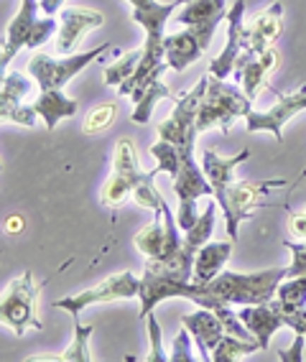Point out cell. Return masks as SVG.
<instances>
[{"instance_id": "6da1fadb", "label": "cell", "mask_w": 306, "mask_h": 362, "mask_svg": "<svg viewBox=\"0 0 306 362\" xmlns=\"http://www.w3.org/2000/svg\"><path fill=\"white\" fill-rule=\"evenodd\" d=\"M288 276V268H268L258 273H220L209 281L207 288L230 306L266 304L276 296L281 281Z\"/></svg>"}, {"instance_id": "7a4b0ae2", "label": "cell", "mask_w": 306, "mask_h": 362, "mask_svg": "<svg viewBox=\"0 0 306 362\" xmlns=\"http://www.w3.org/2000/svg\"><path fill=\"white\" fill-rule=\"evenodd\" d=\"M250 103H253V100H250L245 92H237L233 84H225V79L209 74L207 92H204L199 117H196V130L202 133V130H209L217 125L222 133H228L235 117H240V115L245 117L253 110Z\"/></svg>"}, {"instance_id": "3957f363", "label": "cell", "mask_w": 306, "mask_h": 362, "mask_svg": "<svg viewBox=\"0 0 306 362\" xmlns=\"http://www.w3.org/2000/svg\"><path fill=\"white\" fill-rule=\"evenodd\" d=\"M207 82H209V74L199 79V82L194 84V90L187 92L184 98H176L174 112L156 128L158 138L174 143L182 153L194 151V141H196V136H199L196 117H199V107H202L204 92H207Z\"/></svg>"}, {"instance_id": "277c9868", "label": "cell", "mask_w": 306, "mask_h": 362, "mask_svg": "<svg viewBox=\"0 0 306 362\" xmlns=\"http://www.w3.org/2000/svg\"><path fill=\"white\" fill-rule=\"evenodd\" d=\"M39 286L33 281V273L26 271L23 276L8 284V291L0 304V317L18 337L28 329H41L44 324L39 319Z\"/></svg>"}, {"instance_id": "5b68a950", "label": "cell", "mask_w": 306, "mask_h": 362, "mask_svg": "<svg viewBox=\"0 0 306 362\" xmlns=\"http://www.w3.org/2000/svg\"><path fill=\"white\" fill-rule=\"evenodd\" d=\"M112 44H100L98 49L92 52H82V54H66L64 59H54L52 54H33L31 62H28V71L31 77L36 79L39 90H61L72 77H77L79 71L85 69L87 64H92L95 59L102 57Z\"/></svg>"}, {"instance_id": "8992f818", "label": "cell", "mask_w": 306, "mask_h": 362, "mask_svg": "<svg viewBox=\"0 0 306 362\" xmlns=\"http://www.w3.org/2000/svg\"><path fill=\"white\" fill-rule=\"evenodd\" d=\"M182 156V168L174 176V192L179 197V214H176V220H179V227L187 233L196 222V217H199L196 214V199L199 197H215V187L204 176V168L196 166L194 151H187Z\"/></svg>"}, {"instance_id": "52a82bcc", "label": "cell", "mask_w": 306, "mask_h": 362, "mask_svg": "<svg viewBox=\"0 0 306 362\" xmlns=\"http://www.w3.org/2000/svg\"><path fill=\"white\" fill-rule=\"evenodd\" d=\"M286 187V179H266V181H235L230 184L228 204H225V220H228V235L230 240L237 243V235H240V222L255 217V209L261 204L263 197L271 192V189Z\"/></svg>"}, {"instance_id": "ba28073f", "label": "cell", "mask_w": 306, "mask_h": 362, "mask_svg": "<svg viewBox=\"0 0 306 362\" xmlns=\"http://www.w3.org/2000/svg\"><path fill=\"white\" fill-rule=\"evenodd\" d=\"M138 293H141V279H136L131 271H123L110 276V279H105L95 288H87V291L77 293V296L59 298L57 304H54V309H64L77 319L79 311L92 304H107V301H117V298H136Z\"/></svg>"}, {"instance_id": "9c48e42d", "label": "cell", "mask_w": 306, "mask_h": 362, "mask_svg": "<svg viewBox=\"0 0 306 362\" xmlns=\"http://www.w3.org/2000/svg\"><path fill=\"white\" fill-rule=\"evenodd\" d=\"M179 220H174L171 207L163 202L161 212H153V222L146 225L141 233L133 238L136 247L148 258H169L184 245V238L179 235Z\"/></svg>"}, {"instance_id": "30bf717a", "label": "cell", "mask_w": 306, "mask_h": 362, "mask_svg": "<svg viewBox=\"0 0 306 362\" xmlns=\"http://www.w3.org/2000/svg\"><path fill=\"white\" fill-rule=\"evenodd\" d=\"M217 23L220 21H212V23H204V26H184V31L166 36L163 49H166V62H169L171 69L184 71L189 64H194L212 44Z\"/></svg>"}, {"instance_id": "8fae6325", "label": "cell", "mask_w": 306, "mask_h": 362, "mask_svg": "<svg viewBox=\"0 0 306 362\" xmlns=\"http://www.w3.org/2000/svg\"><path fill=\"white\" fill-rule=\"evenodd\" d=\"M271 92L278 98V105L266 112L250 110L248 115H245V128H248V133L268 130V133L276 136V141L283 143V125H286L293 115H299V112L306 110V84H301V90L296 92V95H281L276 87H271Z\"/></svg>"}, {"instance_id": "7c38bea8", "label": "cell", "mask_w": 306, "mask_h": 362, "mask_svg": "<svg viewBox=\"0 0 306 362\" xmlns=\"http://www.w3.org/2000/svg\"><path fill=\"white\" fill-rule=\"evenodd\" d=\"M242 16H245V0H235L228 13V44H225L220 57L209 64V74L212 77L228 79L233 74L237 57L250 46V28H245Z\"/></svg>"}, {"instance_id": "4fadbf2b", "label": "cell", "mask_w": 306, "mask_h": 362, "mask_svg": "<svg viewBox=\"0 0 306 362\" xmlns=\"http://www.w3.org/2000/svg\"><path fill=\"white\" fill-rule=\"evenodd\" d=\"M105 23V16L100 11L90 8H64L61 18H59V33H57V52L72 54L77 44L82 41L87 31L100 28Z\"/></svg>"}, {"instance_id": "5bb4252c", "label": "cell", "mask_w": 306, "mask_h": 362, "mask_svg": "<svg viewBox=\"0 0 306 362\" xmlns=\"http://www.w3.org/2000/svg\"><path fill=\"white\" fill-rule=\"evenodd\" d=\"M237 317L242 319V324L253 332V337L258 339L261 349H268L271 344V337L281 329V327H286L283 322V309H281L278 301H266V304H250L248 309H240Z\"/></svg>"}, {"instance_id": "9a60e30c", "label": "cell", "mask_w": 306, "mask_h": 362, "mask_svg": "<svg viewBox=\"0 0 306 362\" xmlns=\"http://www.w3.org/2000/svg\"><path fill=\"white\" fill-rule=\"evenodd\" d=\"M182 324L187 329L192 332L196 342V349H199V360H212V349L217 347L222 337H225V324L222 319L217 317L212 309H199L194 314H184L182 317Z\"/></svg>"}, {"instance_id": "2e32d148", "label": "cell", "mask_w": 306, "mask_h": 362, "mask_svg": "<svg viewBox=\"0 0 306 362\" xmlns=\"http://www.w3.org/2000/svg\"><path fill=\"white\" fill-rule=\"evenodd\" d=\"M41 11V0H20L18 13L13 16V21L8 23L6 33V46H3V57H0V66L6 69L11 64V59L28 44V36H31L33 26H36V13Z\"/></svg>"}, {"instance_id": "e0dca14e", "label": "cell", "mask_w": 306, "mask_h": 362, "mask_svg": "<svg viewBox=\"0 0 306 362\" xmlns=\"http://www.w3.org/2000/svg\"><path fill=\"white\" fill-rule=\"evenodd\" d=\"M250 158V151L242 148L240 153H235L233 158H222V156H217L215 151H204L202 156V168H204V176L209 179V184L215 187V199L217 204H220V209H225V204H228V199H225V194H228L230 184H233V174L235 168L240 166L242 161H248Z\"/></svg>"}, {"instance_id": "ac0fdd59", "label": "cell", "mask_w": 306, "mask_h": 362, "mask_svg": "<svg viewBox=\"0 0 306 362\" xmlns=\"http://www.w3.org/2000/svg\"><path fill=\"white\" fill-rule=\"evenodd\" d=\"M278 62H281V54L271 46V49H266V52L258 54L255 59H250L242 69H235L233 74H235V79L242 84V92H245L250 100H255L261 95L263 87H266L268 74L278 66Z\"/></svg>"}, {"instance_id": "d6986e66", "label": "cell", "mask_w": 306, "mask_h": 362, "mask_svg": "<svg viewBox=\"0 0 306 362\" xmlns=\"http://www.w3.org/2000/svg\"><path fill=\"white\" fill-rule=\"evenodd\" d=\"M281 16H283V6H281V3H273V6H268L263 13L255 16L253 28H250V46H253L258 54L271 49V46L281 39V33H283Z\"/></svg>"}, {"instance_id": "ffe728a7", "label": "cell", "mask_w": 306, "mask_h": 362, "mask_svg": "<svg viewBox=\"0 0 306 362\" xmlns=\"http://www.w3.org/2000/svg\"><path fill=\"white\" fill-rule=\"evenodd\" d=\"M230 252H233V243H207L196 250L194 255V281L207 286L209 281L220 276L225 263H228Z\"/></svg>"}, {"instance_id": "44dd1931", "label": "cell", "mask_w": 306, "mask_h": 362, "mask_svg": "<svg viewBox=\"0 0 306 362\" xmlns=\"http://www.w3.org/2000/svg\"><path fill=\"white\" fill-rule=\"evenodd\" d=\"M36 112L41 115V120L46 123V128L54 130L57 128L59 120H64V117H72L77 112V100L66 98L61 90H46L39 95V100L33 103Z\"/></svg>"}, {"instance_id": "7402d4cb", "label": "cell", "mask_w": 306, "mask_h": 362, "mask_svg": "<svg viewBox=\"0 0 306 362\" xmlns=\"http://www.w3.org/2000/svg\"><path fill=\"white\" fill-rule=\"evenodd\" d=\"M228 16V0H192L176 13V23L182 26H204Z\"/></svg>"}, {"instance_id": "603a6c76", "label": "cell", "mask_w": 306, "mask_h": 362, "mask_svg": "<svg viewBox=\"0 0 306 362\" xmlns=\"http://www.w3.org/2000/svg\"><path fill=\"white\" fill-rule=\"evenodd\" d=\"M146 176H148V171H143V174H123V171H112V176L102 187V194H100L102 204L105 207H120L125 199H131L133 189H136Z\"/></svg>"}, {"instance_id": "cb8c5ba5", "label": "cell", "mask_w": 306, "mask_h": 362, "mask_svg": "<svg viewBox=\"0 0 306 362\" xmlns=\"http://www.w3.org/2000/svg\"><path fill=\"white\" fill-rule=\"evenodd\" d=\"M166 98H174V92L166 87V84L158 79V82H153V84H148L143 90V95L136 100V107H133V123H138V125H148L151 123V115H153V107H156L161 100H166Z\"/></svg>"}, {"instance_id": "d4e9b609", "label": "cell", "mask_w": 306, "mask_h": 362, "mask_svg": "<svg viewBox=\"0 0 306 362\" xmlns=\"http://www.w3.org/2000/svg\"><path fill=\"white\" fill-rule=\"evenodd\" d=\"M258 349H261V344L255 342V339H240V337H235V334H225L220 342H217V347L212 349V360L237 362V360H242V357L258 352Z\"/></svg>"}, {"instance_id": "484cf974", "label": "cell", "mask_w": 306, "mask_h": 362, "mask_svg": "<svg viewBox=\"0 0 306 362\" xmlns=\"http://www.w3.org/2000/svg\"><path fill=\"white\" fill-rule=\"evenodd\" d=\"M217 199L212 197V202L207 204V209H204L199 217H196L194 225L184 233V245L194 247V250H199L202 245H207L209 238H212V230H215V217H217Z\"/></svg>"}, {"instance_id": "4316f807", "label": "cell", "mask_w": 306, "mask_h": 362, "mask_svg": "<svg viewBox=\"0 0 306 362\" xmlns=\"http://www.w3.org/2000/svg\"><path fill=\"white\" fill-rule=\"evenodd\" d=\"M276 301L281 304L283 314L306 306V276H286L281 281L278 291H276Z\"/></svg>"}, {"instance_id": "83f0119b", "label": "cell", "mask_w": 306, "mask_h": 362, "mask_svg": "<svg viewBox=\"0 0 306 362\" xmlns=\"http://www.w3.org/2000/svg\"><path fill=\"white\" fill-rule=\"evenodd\" d=\"M31 92V79L18 74V71H11L3 77V90H0V115L11 112L13 107H18L20 100Z\"/></svg>"}, {"instance_id": "f1b7e54d", "label": "cell", "mask_w": 306, "mask_h": 362, "mask_svg": "<svg viewBox=\"0 0 306 362\" xmlns=\"http://www.w3.org/2000/svg\"><path fill=\"white\" fill-rule=\"evenodd\" d=\"M90 337H92V327L77 322V332H74V342L69 344L64 355H44V357H33V360H61V362H90L92 352H90Z\"/></svg>"}, {"instance_id": "f546056e", "label": "cell", "mask_w": 306, "mask_h": 362, "mask_svg": "<svg viewBox=\"0 0 306 362\" xmlns=\"http://www.w3.org/2000/svg\"><path fill=\"white\" fill-rule=\"evenodd\" d=\"M141 57H143V49H133V52H125L123 57L117 59L115 64H110L107 69H105V82L110 84V87H112V84L128 82V79L136 74Z\"/></svg>"}, {"instance_id": "4dcf8cb0", "label": "cell", "mask_w": 306, "mask_h": 362, "mask_svg": "<svg viewBox=\"0 0 306 362\" xmlns=\"http://www.w3.org/2000/svg\"><path fill=\"white\" fill-rule=\"evenodd\" d=\"M151 156L156 158V163H158L156 168L161 171V174H169L171 179L179 174L184 156H182V151L176 148L174 143L161 141V138H158V143H153V146H151Z\"/></svg>"}, {"instance_id": "1f68e13d", "label": "cell", "mask_w": 306, "mask_h": 362, "mask_svg": "<svg viewBox=\"0 0 306 362\" xmlns=\"http://www.w3.org/2000/svg\"><path fill=\"white\" fill-rule=\"evenodd\" d=\"M112 171H123V174H143V168L138 163L136 146L131 138H120L115 146V158H112Z\"/></svg>"}, {"instance_id": "d6a6232c", "label": "cell", "mask_w": 306, "mask_h": 362, "mask_svg": "<svg viewBox=\"0 0 306 362\" xmlns=\"http://www.w3.org/2000/svg\"><path fill=\"white\" fill-rule=\"evenodd\" d=\"M115 115H117L115 105H100V107H95V110L85 117V125H82V130H85L87 136H92V133H102L107 125H112Z\"/></svg>"}, {"instance_id": "836d02e7", "label": "cell", "mask_w": 306, "mask_h": 362, "mask_svg": "<svg viewBox=\"0 0 306 362\" xmlns=\"http://www.w3.org/2000/svg\"><path fill=\"white\" fill-rule=\"evenodd\" d=\"M148 342H151V352L146 357V362H166L169 355L163 352V334H161V324L156 317L148 314Z\"/></svg>"}, {"instance_id": "e575fe53", "label": "cell", "mask_w": 306, "mask_h": 362, "mask_svg": "<svg viewBox=\"0 0 306 362\" xmlns=\"http://www.w3.org/2000/svg\"><path fill=\"white\" fill-rule=\"evenodd\" d=\"M54 33H59V21H54V16H49V18H41L36 21V26H33L31 36H28V49H39V46H44L46 41L52 39Z\"/></svg>"}, {"instance_id": "d590c367", "label": "cell", "mask_w": 306, "mask_h": 362, "mask_svg": "<svg viewBox=\"0 0 306 362\" xmlns=\"http://www.w3.org/2000/svg\"><path fill=\"white\" fill-rule=\"evenodd\" d=\"M189 334L192 332L184 327V329L174 337V342H171V352H169L171 362H194V349H192Z\"/></svg>"}, {"instance_id": "8d00e7d4", "label": "cell", "mask_w": 306, "mask_h": 362, "mask_svg": "<svg viewBox=\"0 0 306 362\" xmlns=\"http://www.w3.org/2000/svg\"><path fill=\"white\" fill-rule=\"evenodd\" d=\"M283 247L291 250L288 276H306V243H291V240H286Z\"/></svg>"}, {"instance_id": "74e56055", "label": "cell", "mask_w": 306, "mask_h": 362, "mask_svg": "<svg viewBox=\"0 0 306 362\" xmlns=\"http://www.w3.org/2000/svg\"><path fill=\"white\" fill-rule=\"evenodd\" d=\"M39 117L41 115L36 112V107H33V105H18V107H13L11 112H6V115H3V120H13V123L20 125V128H33Z\"/></svg>"}, {"instance_id": "f35d334b", "label": "cell", "mask_w": 306, "mask_h": 362, "mask_svg": "<svg viewBox=\"0 0 306 362\" xmlns=\"http://www.w3.org/2000/svg\"><path fill=\"white\" fill-rule=\"evenodd\" d=\"M304 339L306 334H296V342L291 344V349H281V352H276V357L283 362H301L304 360Z\"/></svg>"}, {"instance_id": "ab89813d", "label": "cell", "mask_w": 306, "mask_h": 362, "mask_svg": "<svg viewBox=\"0 0 306 362\" xmlns=\"http://www.w3.org/2000/svg\"><path fill=\"white\" fill-rule=\"evenodd\" d=\"M283 322H286L288 329H293L296 334H306V306L304 309H296V311L283 314Z\"/></svg>"}, {"instance_id": "60d3db41", "label": "cell", "mask_w": 306, "mask_h": 362, "mask_svg": "<svg viewBox=\"0 0 306 362\" xmlns=\"http://www.w3.org/2000/svg\"><path fill=\"white\" fill-rule=\"evenodd\" d=\"M66 0H41V11H44L46 16H54L61 11V6H64Z\"/></svg>"}, {"instance_id": "b9f144b4", "label": "cell", "mask_w": 306, "mask_h": 362, "mask_svg": "<svg viewBox=\"0 0 306 362\" xmlns=\"http://www.w3.org/2000/svg\"><path fill=\"white\" fill-rule=\"evenodd\" d=\"M6 230L8 233H20V230H23V220H20V217H11V220L6 222Z\"/></svg>"}, {"instance_id": "7bdbcfd3", "label": "cell", "mask_w": 306, "mask_h": 362, "mask_svg": "<svg viewBox=\"0 0 306 362\" xmlns=\"http://www.w3.org/2000/svg\"><path fill=\"white\" fill-rule=\"evenodd\" d=\"M176 3H179V6H187V3H192V0H176Z\"/></svg>"}, {"instance_id": "ee69618b", "label": "cell", "mask_w": 306, "mask_h": 362, "mask_svg": "<svg viewBox=\"0 0 306 362\" xmlns=\"http://www.w3.org/2000/svg\"><path fill=\"white\" fill-rule=\"evenodd\" d=\"M301 176H306V168H304V174H301Z\"/></svg>"}]
</instances>
